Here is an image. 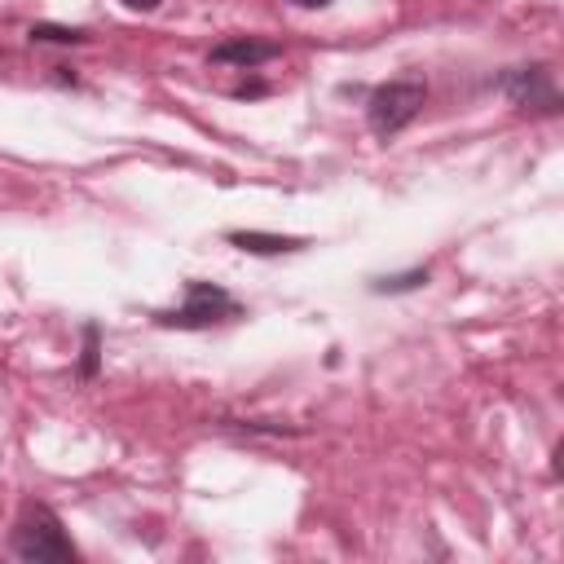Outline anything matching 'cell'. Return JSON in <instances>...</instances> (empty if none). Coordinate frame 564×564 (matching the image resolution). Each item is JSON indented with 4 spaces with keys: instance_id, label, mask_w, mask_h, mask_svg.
I'll return each mask as SVG.
<instances>
[{
    "instance_id": "1",
    "label": "cell",
    "mask_w": 564,
    "mask_h": 564,
    "mask_svg": "<svg viewBox=\"0 0 564 564\" xmlns=\"http://www.w3.org/2000/svg\"><path fill=\"white\" fill-rule=\"evenodd\" d=\"M13 555L26 564H70L75 546L48 507H26V516L13 529Z\"/></svg>"
},
{
    "instance_id": "2",
    "label": "cell",
    "mask_w": 564,
    "mask_h": 564,
    "mask_svg": "<svg viewBox=\"0 0 564 564\" xmlns=\"http://www.w3.org/2000/svg\"><path fill=\"white\" fill-rule=\"evenodd\" d=\"M238 300L229 291H220L216 282H185V304L181 308H163L154 313L159 326H176V330H203V326H216V322H229L238 317Z\"/></svg>"
},
{
    "instance_id": "3",
    "label": "cell",
    "mask_w": 564,
    "mask_h": 564,
    "mask_svg": "<svg viewBox=\"0 0 564 564\" xmlns=\"http://www.w3.org/2000/svg\"><path fill=\"white\" fill-rule=\"evenodd\" d=\"M423 101H427L423 84H414V79H392V84H383V88H375V93H370L366 123H370V132L392 137V132H401L405 123H414V119H419Z\"/></svg>"
},
{
    "instance_id": "4",
    "label": "cell",
    "mask_w": 564,
    "mask_h": 564,
    "mask_svg": "<svg viewBox=\"0 0 564 564\" xmlns=\"http://www.w3.org/2000/svg\"><path fill=\"white\" fill-rule=\"evenodd\" d=\"M498 88L516 101V106H533V110H560V93H555V84H551V70L546 66H516V70H507L502 79H498Z\"/></svg>"
},
{
    "instance_id": "5",
    "label": "cell",
    "mask_w": 564,
    "mask_h": 564,
    "mask_svg": "<svg viewBox=\"0 0 564 564\" xmlns=\"http://www.w3.org/2000/svg\"><path fill=\"white\" fill-rule=\"evenodd\" d=\"M282 48L273 40H225L212 48V62H229V66H260L269 57H278Z\"/></svg>"
},
{
    "instance_id": "6",
    "label": "cell",
    "mask_w": 564,
    "mask_h": 564,
    "mask_svg": "<svg viewBox=\"0 0 564 564\" xmlns=\"http://www.w3.org/2000/svg\"><path fill=\"white\" fill-rule=\"evenodd\" d=\"M229 242L242 247V251H251V256H278V251H295V247H304L300 238H278V234H256V229H234Z\"/></svg>"
},
{
    "instance_id": "7",
    "label": "cell",
    "mask_w": 564,
    "mask_h": 564,
    "mask_svg": "<svg viewBox=\"0 0 564 564\" xmlns=\"http://www.w3.org/2000/svg\"><path fill=\"white\" fill-rule=\"evenodd\" d=\"M31 40H40V44H84L88 35L79 26H48V22H40V26H31Z\"/></svg>"
},
{
    "instance_id": "8",
    "label": "cell",
    "mask_w": 564,
    "mask_h": 564,
    "mask_svg": "<svg viewBox=\"0 0 564 564\" xmlns=\"http://www.w3.org/2000/svg\"><path fill=\"white\" fill-rule=\"evenodd\" d=\"M427 282V269H410V273H397V278H379L375 291H414Z\"/></svg>"
},
{
    "instance_id": "9",
    "label": "cell",
    "mask_w": 564,
    "mask_h": 564,
    "mask_svg": "<svg viewBox=\"0 0 564 564\" xmlns=\"http://www.w3.org/2000/svg\"><path fill=\"white\" fill-rule=\"evenodd\" d=\"M84 375H93L97 370V326H84V366H79Z\"/></svg>"
},
{
    "instance_id": "10",
    "label": "cell",
    "mask_w": 564,
    "mask_h": 564,
    "mask_svg": "<svg viewBox=\"0 0 564 564\" xmlns=\"http://www.w3.org/2000/svg\"><path fill=\"white\" fill-rule=\"evenodd\" d=\"M123 4H128V9H137V13H150V9H159L163 0H123Z\"/></svg>"
},
{
    "instance_id": "11",
    "label": "cell",
    "mask_w": 564,
    "mask_h": 564,
    "mask_svg": "<svg viewBox=\"0 0 564 564\" xmlns=\"http://www.w3.org/2000/svg\"><path fill=\"white\" fill-rule=\"evenodd\" d=\"M291 4H300V9H322V4H330V0H291Z\"/></svg>"
}]
</instances>
